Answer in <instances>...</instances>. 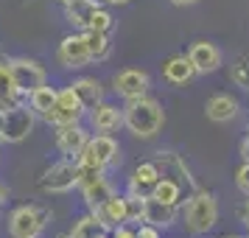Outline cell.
<instances>
[{
	"label": "cell",
	"mask_w": 249,
	"mask_h": 238,
	"mask_svg": "<svg viewBox=\"0 0 249 238\" xmlns=\"http://www.w3.org/2000/svg\"><path fill=\"white\" fill-rule=\"evenodd\" d=\"M121 112H124V126L135 137H140V140L154 137L160 129H162V124H165V112H162L160 101L148 98V95L129 98Z\"/></svg>",
	"instance_id": "cell-1"
},
{
	"label": "cell",
	"mask_w": 249,
	"mask_h": 238,
	"mask_svg": "<svg viewBox=\"0 0 249 238\" xmlns=\"http://www.w3.org/2000/svg\"><path fill=\"white\" fill-rule=\"evenodd\" d=\"M218 221V204L215 196L207 191H193V196L185 204V224L193 236H202L207 230H213Z\"/></svg>",
	"instance_id": "cell-2"
},
{
	"label": "cell",
	"mask_w": 249,
	"mask_h": 238,
	"mask_svg": "<svg viewBox=\"0 0 249 238\" xmlns=\"http://www.w3.org/2000/svg\"><path fill=\"white\" fill-rule=\"evenodd\" d=\"M36 115L23 101L0 112V143H23L34 132Z\"/></svg>",
	"instance_id": "cell-3"
},
{
	"label": "cell",
	"mask_w": 249,
	"mask_h": 238,
	"mask_svg": "<svg viewBox=\"0 0 249 238\" xmlns=\"http://www.w3.org/2000/svg\"><path fill=\"white\" fill-rule=\"evenodd\" d=\"M48 219H51V210L45 204H23L9 219V233L12 238H39Z\"/></svg>",
	"instance_id": "cell-4"
},
{
	"label": "cell",
	"mask_w": 249,
	"mask_h": 238,
	"mask_svg": "<svg viewBox=\"0 0 249 238\" xmlns=\"http://www.w3.org/2000/svg\"><path fill=\"white\" fill-rule=\"evenodd\" d=\"M73 188H79V160H59L39 177V191L42 193H68Z\"/></svg>",
	"instance_id": "cell-5"
},
{
	"label": "cell",
	"mask_w": 249,
	"mask_h": 238,
	"mask_svg": "<svg viewBox=\"0 0 249 238\" xmlns=\"http://www.w3.org/2000/svg\"><path fill=\"white\" fill-rule=\"evenodd\" d=\"M118 154H121V146L115 143L109 135H95L87 140L84 151L79 154V163L81 165H95V168H109L118 163Z\"/></svg>",
	"instance_id": "cell-6"
},
{
	"label": "cell",
	"mask_w": 249,
	"mask_h": 238,
	"mask_svg": "<svg viewBox=\"0 0 249 238\" xmlns=\"http://www.w3.org/2000/svg\"><path fill=\"white\" fill-rule=\"evenodd\" d=\"M84 112L87 110L79 101V95L73 92V87H65V90H56V104L45 115V121L53 126H70V124H79L81 118H84Z\"/></svg>",
	"instance_id": "cell-7"
},
{
	"label": "cell",
	"mask_w": 249,
	"mask_h": 238,
	"mask_svg": "<svg viewBox=\"0 0 249 238\" xmlns=\"http://www.w3.org/2000/svg\"><path fill=\"white\" fill-rule=\"evenodd\" d=\"M9 70H12L20 95H28V92H34L36 87L45 84V70L39 68L34 59H23V56L9 59Z\"/></svg>",
	"instance_id": "cell-8"
},
{
	"label": "cell",
	"mask_w": 249,
	"mask_h": 238,
	"mask_svg": "<svg viewBox=\"0 0 249 238\" xmlns=\"http://www.w3.org/2000/svg\"><path fill=\"white\" fill-rule=\"evenodd\" d=\"M59 65L62 68H70V70H79V68H87L92 59H90V51H87V42H84V37L79 34H70L65 37L62 42H59Z\"/></svg>",
	"instance_id": "cell-9"
},
{
	"label": "cell",
	"mask_w": 249,
	"mask_h": 238,
	"mask_svg": "<svg viewBox=\"0 0 249 238\" xmlns=\"http://www.w3.org/2000/svg\"><path fill=\"white\" fill-rule=\"evenodd\" d=\"M112 84H115V92H118V95H124L126 101H129V98H140V95H146L148 87H151V79H148L146 70L126 68V70H121V73L112 79Z\"/></svg>",
	"instance_id": "cell-10"
},
{
	"label": "cell",
	"mask_w": 249,
	"mask_h": 238,
	"mask_svg": "<svg viewBox=\"0 0 249 238\" xmlns=\"http://www.w3.org/2000/svg\"><path fill=\"white\" fill-rule=\"evenodd\" d=\"M90 135L81 129L79 124H70V126H56V148L70 160H79V154L84 151Z\"/></svg>",
	"instance_id": "cell-11"
},
{
	"label": "cell",
	"mask_w": 249,
	"mask_h": 238,
	"mask_svg": "<svg viewBox=\"0 0 249 238\" xmlns=\"http://www.w3.org/2000/svg\"><path fill=\"white\" fill-rule=\"evenodd\" d=\"M90 213L95 216V221L101 224V230H112L118 224H126V199L118 196V193H112L104 204L92 207Z\"/></svg>",
	"instance_id": "cell-12"
},
{
	"label": "cell",
	"mask_w": 249,
	"mask_h": 238,
	"mask_svg": "<svg viewBox=\"0 0 249 238\" xmlns=\"http://www.w3.org/2000/svg\"><path fill=\"white\" fill-rule=\"evenodd\" d=\"M188 59L196 68V73H213V70L221 68V51L213 42H204V39L193 42L191 51H188Z\"/></svg>",
	"instance_id": "cell-13"
},
{
	"label": "cell",
	"mask_w": 249,
	"mask_h": 238,
	"mask_svg": "<svg viewBox=\"0 0 249 238\" xmlns=\"http://www.w3.org/2000/svg\"><path fill=\"white\" fill-rule=\"evenodd\" d=\"M90 124H92V129H95L98 135H109V132H115L118 126H124V112H121L115 104L98 101L90 110Z\"/></svg>",
	"instance_id": "cell-14"
},
{
	"label": "cell",
	"mask_w": 249,
	"mask_h": 238,
	"mask_svg": "<svg viewBox=\"0 0 249 238\" xmlns=\"http://www.w3.org/2000/svg\"><path fill=\"white\" fill-rule=\"evenodd\" d=\"M160 180V168L157 163H140L132 174V180H129V193H140V196H148L151 188L157 185Z\"/></svg>",
	"instance_id": "cell-15"
},
{
	"label": "cell",
	"mask_w": 249,
	"mask_h": 238,
	"mask_svg": "<svg viewBox=\"0 0 249 238\" xmlns=\"http://www.w3.org/2000/svg\"><path fill=\"white\" fill-rule=\"evenodd\" d=\"M204 112L213 124H230L238 115V101L230 95H213L210 101L204 104Z\"/></svg>",
	"instance_id": "cell-16"
},
{
	"label": "cell",
	"mask_w": 249,
	"mask_h": 238,
	"mask_svg": "<svg viewBox=\"0 0 249 238\" xmlns=\"http://www.w3.org/2000/svg\"><path fill=\"white\" fill-rule=\"evenodd\" d=\"M143 221L160 227V230L162 227H171L177 221V204H165V202H157V199L146 196V219Z\"/></svg>",
	"instance_id": "cell-17"
},
{
	"label": "cell",
	"mask_w": 249,
	"mask_h": 238,
	"mask_svg": "<svg viewBox=\"0 0 249 238\" xmlns=\"http://www.w3.org/2000/svg\"><path fill=\"white\" fill-rule=\"evenodd\" d=\"M73 92L79 95V101L84 104V110H92L98 101H104V87L98 79H92V76H81V79H76L73 84Z\"/></svg>",
	"instance_id": "cell-18"
},
{
	"label": "cell",
	"mask_w": 249,
	"mask_h": 238,
	"mask_svg": "<svg viewBox=\"0 0 249 238\" xmlns=\"http://www.w3.org/2000/svg\"><path fill=\"white\" fill-rule=\"evenodd\" d=\"M162 76H165V81H171V84H188V81L196 76V68L191 65L188 56H171L168 62L162 65Z\"/></svg>",
	"instance_id": "cell-19"
},
{
	"label": "cell",
	"mask_w": 249,
	"mask_h": 238,
	"mask_svg": "<svg viewBox=\"0 0 249 238\" xmlns=\"http://www.w3.org/2000/svg\"><path fill=\"white\" fill-rule=\"evenodd\" d=\"M20 104V90L14 84V76L9 70V59H0V112Z\"/></svg>",
	"instance_id": "cell-20"
},
{
	"label": "cell",
	"mask_w": 249,
	"mask_h": 238,
	"mask_svg": "<svg viewBox=\"0 0 249 238\" xmlns=\"http://www.w3.org/2000/svg\"><path fill=\"white\" fill-rule=\"evenodd\" d=\"M81 37H84V42H87V51H90L92 62H104V59H109V54H112L109 34H104V31H92V28H84Z\"/></svg>",
	"instance_id": "cell-21"
},
{
	"label": "cell",
	"mask_w": 249,
	"mask_h": 238,
	"mask_svg": "<svg viewBox=\"0 0 249 238\" xmlns=\"http://www.w3.org/2000/svg\"><path fill=\"white\" fill-rule=\"evenodd\" d=\"M148 196H151V199H157V202L177 204V207H179V202H182V185L177 180L165 177V174H160L157 185L151 188V193H148Z\"/></svg>",
	"instance_id": "cell-22"
},
{
	"label": "cell",
	"mask_w": 249,
	"mask_h": 238,
	"mask_svg": "<svg viewBox=\"0 0 249 238\" xmlns=\"http://www.w3.org/2000/svg\"><path fill=\"white\" fill-rule=\"evenodd\" d=\"M81 193H84V202H87V207H98V204H104L109 196H112V185L107 182V177H98V180L87 182V185H81Z\"/></svg>",
	"instance_id": "cell-23"
},
{
	"label": "cell",
	"mask_w": 249,
	"mask_h": 238,
	"mask_svg": "<svg viewBox=\"0 0 249 238\" xmlns=\"http://www.w3.org/2000/svg\"><path fill=\"white\" fill-rule=\"evenodd\" d=\"M92 9H95V3H90V0H73V3L65 6V17H68L70 25H76L79 31H84L87 23H90Z\"/></svg>",
	"instance_id": "cell-24"
},
{
	"label": "cell",
	"mask_w": 249,
	"mask_h": 238,
	"mask_svg": "<svg viewBox=\"0 0 249 238\" xmlns=\"http://www.w3.org/2000/svg\"><path fill=\"white\" fill-rule=\"evenodd\" d=\"M28 104H31L34 115H42V118H45V115L53 110V104H56V90L48 87V84H42V87H36L34 92H28Z\"/></svg>",
	"instance_id": "cell-25"
},
{
	"label": "cell",
	"mask_w": 249,
	"mask_h": 238,
	"mask_svg": "<svg viewBox=\"0 0 249 238\" xmlns=\"http://www.w3.org/2000/svg\"><path fill=\"white\" fill-rule=\"evenodd\" d=\"M126 224L129 221H143L146 219V196H140V193H126Z\"/></svg>",
	"instance_id": "cell-26"
},
{
	"label": "cell",
	"mask_w": 249,
	"mask_h": 238,
	"mask_svg": "<svg viewBox=\"0 0 249 238\" xmlns=\"http://www.w3.org/2000/svg\"><path fill=\"white\" fill-rule=\"evenodd\" d=\"M98 233H101V224L95 221V216H92V213L90 216H81L79 221L73 224V230H70V236H73V238H95Z\"/></svg>",
	"instance_id": "cell-27"
},
{
	"label": "cell",
	"mask_w": 249,
	"mask_h": 238,
	"mask_svg": "<svg viewBox=\"0 0 249 238\" xmlns=\"http://www.w3.org/2000/svg\"><path fill=\"white\" fill-rule=\"evenodd\" d=\"M112 25H115V20H112V14L107 12V9H101V6H95V9H92L87 28H92V31H104V34H109V31H112Z\"/></svg>",
	"instance_id": "cell-28"
},
{
	"label": "cell",
	"mask_w": 249,
	"mask_h": 238,
	"mask_svg": "<svg viewBox=\"0 0 249 238\" xmlns=\"http://www.w3.org/2000/svg\"><path fill=\"white\" fill-rule=\"evenodd\" d=\"M230 79H232V84L249 90V59H238L232 65V70H230Z\"/></svg>",
	"instance_id": "cell-29"
},
{
	"label": "cell",
	"mask_w": 249,
	"mask_h": 238,
	"mask_svg": "<svg viewBox=\"0 0 249 238\" xmlns=\"http://www.w3.org/2000/svg\"><path fill=\"white\" fill-rule=\"evenodd\" d=\"M235 185L244 196H249V163H244V165L235 171Z\"/></svg>",
	"instance_id": "cell-30"
},
{
	"label": "cell",
	"mask_w": 249,
	"mask_h": 238,
	"mask_svg": "<svg viewBox=\"0 0 249 238\" xmlns=\"http://www.w3.org/2000/svg\"><path fill=\"white\" fill-rule=\"evenodd\" d=\"M135 238H160V227L143 221V224H140V230H135Z\"/></svg>",
	"instance_id": "cell-31"
},
{
	"label": "cell",
	"mask_w": 249,
	"mask_h": 238,
	"mask_svg": "<svg viewBox=\"0 0 249 238\" xmlns=\"http://www.w3.org/2000/svg\"><path fill=\"white\" fill-rule=\"evenodd\" d=\"M112 238H135V230H129L126 224L112 227Z\"/></svg>",
	"instance_id": "cell-32"
},
{
	"label": "cell",
	"mask_w": 249,
	"mask_h": 238,
	"mask_svg": "<svg viewBox=\"0 0 249 238\" xmlns=\"http://www.w3.org/2000/svg\"><path fill=\"white\" fill-rule=\"evenodd\" d=\"M241 157H244V163H249V135L241 140Z\"/></svg>",
	"instance_id": "cell-33"
},
{
	"label": "cell",
	"mask_w": 249,
	"mask_h": 238,
	"mask_svg": "<svg viewBox=\"0 0 249 238\" xmlns=\"http://www.w3.org/2000/svg\"><path fill=\"white\" fill-rule=\"evenodd\" d=\"M6 199H9V188L0 182V204H6Z\"/></svg>",
	"instance_id": "cell-34"
},
{
	"label": "cell",
	"mask_w": 249,
	"mask_h": 238,
	"mask_svg": "<svg viewBox=\"0 0 249 238\" xmlns=\"http://www.w3.org/2000/svg\"><path fill=\"white\" fill-rule=\"evenodd\" d=\"M241 219H244V224L249 227V199H247V204H244V210H241Z\"/></svg>",
	"instance_id": "cell-35"
},
{
	"label": "cell",
	"mask_w": 249,
	"mask_h": 238,
	"mask_svg": "<svg viewBox=\"0 0 249 238\" xmlns=\"http://www.w3.org/2000/svg\"><path fill=\"white\" fill-rule=\"evenodd\" d=\"M171 3H174V6H193L196 0H171Z\"/></svg>",
	"instance_id": "cell-36"
},
{
	"label": "cell",
	"mask_w": 249,
	"mask_h": 238,
	"mask_svg": "<svg viewBox=\"0 0 249 238\" xmlns=\"http://www.w3.org/2000/svg\"><path fill=\"white\" fill-rule=\"evenodd\" d=\"M107 3H115V6H124V3H129V0H107Z\"/></svg>",
	"instance_id": "cell-37"
},
{
	"label": "cell",
	"mask_w": 249,
	"mask_h": 238,
	"mask_svg": "<svg viewBox=\"0 0 249 238\" xmlns=\"http://www.w3.org/2000/svg\"><path fill=\"white\" fill-rule=\"evenodd\" d=\"M95 238H112V236H107V230H101V233H98Z\"/></svg>",
	"instance_id": "cell-38"
},
{
	"label": "cell",
	"mask_w": 249,
	"mask_h": 238,
	"mask_svg": "<svg viewBox=\"0 0 249 238\" xmlns=\"http://www.w3.org/2000/svg\"><path fill=\"white\" fill-rule=\"evenodd\" d=\"M56 238H73V236H70V233H59Z\"/></svg>",
	"instance_id": "cell-39"
},
{
	"label": "cell",
	"mask_w": 249,
	"mask_h": 238,
	"mask_svg": "<svg viewBox=\"0 0 249 238\" xmlns=\"http://www.w3.org/2000/svg\"><path fill=\"white\" fill-rule=\"evenodd\" d=\"M59 3H62V6H68V3H73V0H59Z\"/></svg>",
	"instance_id": "cell-40"
},
{
	"label": "cell",
	"mask_w": 249,
	"mask_h": 238,
	"mask_svg": "<svg viewBox=\"0 0 249 238\" xmlns=\"http://www.w3.org/2000/svg\"><path fill=\"white\" fill-rule=\"evenodd\" d=\"M90 3H95V6H98V3H107V0H90Z\"/></svg>",
	"instance_id": "cell-41"
}]
</instances>
